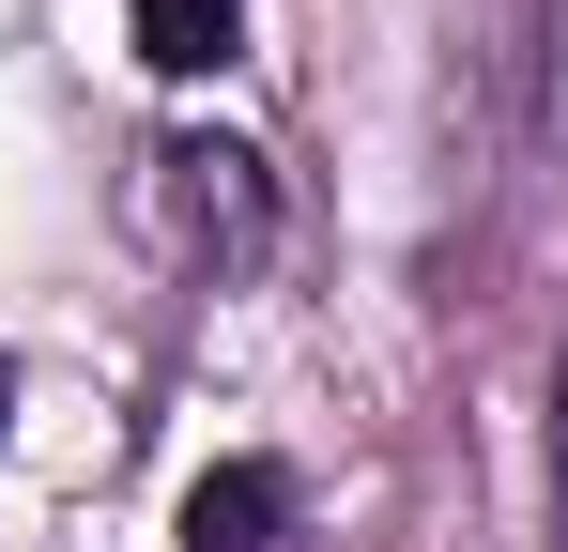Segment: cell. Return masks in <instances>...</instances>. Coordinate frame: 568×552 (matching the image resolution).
I'll return each mask as SVG.
<instances>
[{"label":"cell","mask_w":568,"mask_h":552,"mask_svg":"<svg viewBox=\"0 0 568 552\" xmlns=\"http://www.w3.org/2000/svg\"><path fill=\"white\" fill-rule=\"evenodd\" d=\"M554 552H568V446H554Z\"/></svg>","instance_id":"cell-4"},{"label":"cell","mask_w":568,"mask_h":552,"mask_svg":"<svg viewBox=\"0 0 568 552\" xmlns=\"http://www.w3.org/2000/svg\"><path fill=\"white\" fill-rule=\"evenodd\" d=\"M154 200H170V231H185L200 262H262V231H277L246 139H170V154H154Z\"/></svg>","instance_id":"cell-1"},{"label":"cell","mask_w":568,"mask_h":552,"mask_svg":"<svg viewBox=\"0 0 568 552\" xmlns=\"http://www.w3.org/2000/svg\"><path fill=\"white\" fill-rule=\"evenodd\" d=\"M0 415H16V368H0Z\"/></svg>","instance_id":"cell-5"},{"label":"cell","mask_w":568,"mask_h":552,"mask_svg":"<svg viewBox=\"0 0 568 552\" xmlns=\"http://www.w3.org/2000/svg\"><path fill=\"white\" fill-rule=\"evenodd\" d=\"M123 16H139V62L154 78H215L246 47V0H123Z\"/></svg>","instance_id":"cell-3"},{"label":"cell","mask_w":568,"mask_h":552,"mask_svg":"<svg viewBox=\"0 0 568 552\" xmlns=\"http://www.w3.org/2000/svg\"><path fill=\"white\" fill-rule=\"evenodd\" d=\"M292 538V476L277 460H215L185 491V552H277Z\"/></svg>","instance_id":"cell-2"}]
</instances>
